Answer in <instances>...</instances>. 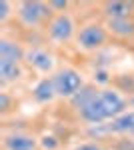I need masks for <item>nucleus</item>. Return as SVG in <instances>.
I'll list each match as a JSON object with an SVG mask.
<instances>
[{
	"label": "nucleus",
	"mask_w": 134,
	"mask_h": 150,
	"mask_svg": "<svg viewBox=\"0 0 134 150\" xmlns=\"http://www.w3.org/2000/svg\"><path fill=\"white\" fill-rule=\"evenodd\" d=\"M42 146H44V148H48V150H52V148H56V146H58V142H56L52 136H44V138H42Z\"/></svg>",
	"instance_id": "2eb2a0df"
},
{
	"label": "nucleus",
	"mask_w": 134,
	"mask_h": 150,
	"mask_svg": "<svg viewBox=\"0 0 134 150\" xmlns=\"http://www.w3.org/2000/svg\"><path fill=\"white\" fill-rule=\"evenodd\" d=\"M10 2H6V0H2L0 2V22H4L6 18H8V14H10Z\"/></svg>",
	"instance_id": "4468645a"
},
{
	"label": "nucleus",
	"mask_w": 134,
	"mask_h": 150,
	"mask_svg": "<svg viewBox=\"0 0 134 150\" xmlns=\"http://www.w3.org/2000/svg\"><path fill=\"white\" fill-rule=\"evenodd\" d=\"M0 108L2 110H8V96L6 94H0Z\"/></svg>",
	"instance_id": "f3484780"
},
{
	"label": "nucleus",
	"mask_w": 134,
	"mask_h": 150,
	"mask_svg": "<svg viewBox=\"0 0 134 150\" xmlns=\"http://www.w3.org/2000/svg\"><path fill=\"white\" fill-rule=\"evenodd\" d=\"M48 32L56 42H66V40H70V36L74 32V22H72V18L68 14H58L50 22Z\"/></svg>",
	"instance_id": "423d86ee"
},
{
	"label": "nucleus",
	"mask_w": 134,
	"mask_h": 150,
	"mask_svg": "<svg viewBox=\"0 0 134 150\" xmlns=\"http://www.w3.org/2000/svg\"><path fill=\"white\" fill-rule=\"evenodd\" d=\"M48 12H50V8L42 2H22L18 6V18L26 26H38Z\"/></svg>",
	"instance_id": "20e7f679"
},
{
	"label": "nucleus",
	"mask_w": 134,
	"mask_h": 150,
	"mask_svg": "<svg viewBox=\"0 0 134 150\" xmlns=\"http://www.w3.org/2000/svg\"><path fill=\"white\" fill-rule=\"evenodd\" d=\"M38 142L34 136L24 134V132H14L4 136V148L6 150H36Z\"/></svg>",
	"instance_id": "6e6552de"
},
{
	"label": "nucleus",
	"mask_w": 134,
	"mask_h": 150,
	"mask_svg": "<svg viewBox=\"0 0 134 150\" xmlns=\"http://www.w3.org/2000/svg\"><path fill=\"white\" fill-rule=\"evenodd\" d=\"M0 58H8V60L18 62L22 58V50L12 40H0Z\"/></svg>",
	"instance_id": "ddd939ff"
},
{
	"label": "nucleus",
	"mask_w": 134,
	"mask_h": 150,
	"mask_svg": "<svg viewBox=\"0 0 134 150\" xmlns=\"http://www.w3.org/2000/svg\"><path fill=\"white\" fill-rule=\"evenodd\" d=\"M0 78L2 82H12L20 78V66L18 62L8 60V58H0Z\"/></svg>",
	"instance_id": "9b49d317"
},
{
	"label": "nucleus",
	"mask_w": 134,
	"mask_h": 150,
	"mask_svg": "<svg viewBox=\"0 0 134 150\" xmlns=\"http://www.w3.org/2000/svg\"><path fill=\"white\" fill-rule=\"evenodd\" d=\"M106 40V32L104 28L98 26V24H88L80 30L78 34V44L84 50H94V48H100Z\"/></svg>",
	"instance_id": "39448f33"
},
{
	"label": "nucleus",
	"mask_w": 134,
	"mask_h": 150,
	"mask_svg": "<svg viewBox=\"0 0 134 150\" xmlns=\"http://www.w3.org/2000/svg\"><path fill=\"white\" fill-rule=\"evenodd\" d=\"M96 76H98V80H100V82H106V80H108V78H106V74H104V72H98V74H96Z\"/></svg>",
	"instance_id": "aec40b11"
},
{
	"label": "nucleus",
	"mask_w": 134,
	"mask_h": 150,
	"mask_svg": "<svg viewBox=\"0 0 134 150\" xmlns=\"http://www.w3.org/2000/svg\"><path fill=\"white\" fill-rule=\"evenodd\" d=\"M34 98L38 102H50L56 96V86H54V78H44L34 86Z\"/></svg>",
	"instance_id": "9d476101"
},
{
	"label": "nucleus",
	"mask_w": 134,
	"mask_h": 150,
	"mask_svg": "<svg viewBox=\"0 0 134 150\" xmlns=\"http://www.w3.org/2000/svg\"><path fill=\"white\" fill-rule=\"evenodd\" d=\"M134 10V2H106L104 4V12L108 16V20H120V18H128Z\"/></svg>",
	"instance_id": "1a4fd4ad"
},
{
	"label": "nucleus",
	"mask_w": 134,
	"mask_h": 150,
	"mask_svg": "<svg viewBox=\"0 0 134 150\" xmlns=\"http://www.w3.org/2000/svg\"><path fill=\"white\" fill-rule=\"evenodd\" d=\"M92 136H102V134H134V110L122 112L110 120V124H94L88 130Z\"/></svg>",
	"instance_id": "f03ea898"
},
{
	"label": "nucleus",
	"mask_w": 134,
	"mask_h": 150,
	"mask_svg": "<svg viewBox=\"0 0 134 150\" xmlns=\"http://www.w3.org/2000/svg\"><path fill=\"white\" fill-rule=\"evenodd\" d=\"M118 150H134V140H130V142H124V144H120V146H118Z\"/></svg>",
	"instance_id": "a211bd4d"
},
{
	"label": "nucleus",
	"mask_w": 134,
	"mask_h": 150,
	"mask_svg": "<svg viewBox=\"0 0 134 150\" xmlns=\"http://www.w3.org/2000/svg\"><path fill=\"white\" fill-rule=\"evenodd\" d=\"M108 28L116 36H130L134 34V22L130 18H120V20H108Z\"/></svg>",
	"instance_id": "f8f14e48"
},
{
	"label": "nucleus",
	"mask_w": 134,
	"mask_h": 150,
	"mask_svg": "<svg viewBox=\"0 0 134 150\" xmlns=\"http://www.w3.org/2000/svg\"><path fill=\"white\" fill-rule=\"evenodd\" d=\"M54 86L58 96H76L82 88V76L76 70L64 68L54 76Z\"/></svg>",
	"instance_id": "7ed1b4c3"
},
{
	"label": "nucleus",
	"mask_w": 134,
	"mask_h": 150,
	"mask_svg": "<svg viewBox=\"0 0 134 150\" xmlns=\"http://www.w3.org/2000/svg\"><path fill=\"white\" fill-rule=\"evenodd\" d=\"M74 150H104V148H102V146H98V144H94V142H86V144L76 146Z\"/></svg>",
	"instance_id": "dca6fc26"
},
{
	"label": "nucleus",
	"mask_w": 134,
	"mask_h": 150,
	"mask_svg": "<svg viewBox=\"0 0 134 150\" xmlns=\"http://www.w3.org/2000/svg\"><path fill=\"white\" fill-rule=\"evenodd\" d=\"M132 106H134V98H132Z\"/></svg>",
	"instance_id": "412c9836"
},
{
	"label": "nucleus",
	"mask_w": 134,
	"mask_h": 150,
	"mask_svg": "<svg viewBox=\"0 0 134 150\" xmlns=\"http://www.w3.org/2000/svg\"><path fill=\"white\" fill-rule=\"evenodd\" d=\"M26 62L32 66V68L40 70V72H48V70H52L54 66V58L50 52H46L42 48H32V50H28L26 54Z\"/></svg>",
	"instance_id": "0eeeda50"
},
{
	"label": "nucleus",
	"mask_w": 134,
	"mask_h": 150,
	"mask_svg": "<svg viewBox=\"0 0 134 150\" xmlns=\"http://www.w3.org/2000/svg\"><path fill=\"white\" fill-rule=\"evenodd\" d=\"M124 100L114 90H98L94 98L80 108V116L90 124H102L104 120H114L124 112Z\"/></svg>",
	"instance_id": "f257e3e1"
},
{
	"label": "nucleus",
	"mask_w": 134,
	"mask_h": 150,
	"mask_svg": "<svg viewBox=\"0 0 134 150\" xmlns=\"http://www.w3.org/2000/svg\"><path fill=\"white\" fill-rule=\"evenodd\" d=\"M50 6H54V8H60V10H64V8H66V2H52Z\"/></svg>",
	"instance_id": "6ab92c4d"
}]
</instances>
